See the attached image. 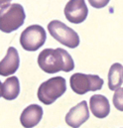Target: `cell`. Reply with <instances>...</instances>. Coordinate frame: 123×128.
<instances>
[{
	"label": "cell",
	"instance_id": "cell-17",
	"mask_svg": "<svg viewBox=\"0 0 123 128\" xmlns=\"http://www.w3.org/2000/svg\"><path fill=\"white\" fill-rule=\"evenodd\" d=\"M1 94H2V84L0 82V97H1Z\"/></svg>",
	"mask_w": 123,
	"mask_h": 128
},
{
	"label": "cell",
	"instance_id": "cell-16",
	"mask_svg": "<svg viewBox=\"0 0 123 128\" xmlns=\"http://www.w3.org/2000/svg\"><path fill=\"white\" fill-rule=\"evenodd\" d=\"M11 1L12 0H0V8L5 6V5H7V4H9Z\"/></svg>",
	"mask_w": 123,
	"mask_h": 128
},
{
	"label": "cell",
	"instance_id": "cell-2",
	"mask_svg": "<svg viewBox=\"0 0 123 128\" xmlns=\"http://www.w3.org/2000/svg\"><path fill=\"white\" fill-rule=\"evenodd\" d=\"M26 13L19 3H9L0 8V31L11 33L19 29L25 22Z\"/></svg>",
	"mask_w": 123,
	"mask_h": 128
},
{
	"label": "cell",
	"instance_id": "cell-15",
	"mask_svg": "<svg viewBox=\"0 0 123 128\" xmlns=\"http://www.w3.org/2000/svg\"><path fill=\"white\" fill-rule=\"evenodd\" d=\"M109 1L110 0H88V3H90V5H92L93 8L100 9V8L105 7L109 3Z\"/></svg>",
	"mask_w": 123,
	"mask_h": 128
},
{
	"label": "cell",
	"instance_id": "cell-8",
	"mask_svg": "<svg viewBox=\"0 0 123 128\" xmlns=\"http://www.w3.org/2000/svg\"><path fill=\"white\" fill-rule=\"evenodd\" d=\"M90 119V110L86 100L80 101L76 106L72 107L66 115V123L72 128L80 127Z\"/></svg>",
	"mask_w": 123,
	"mask_h": 128
},
{
	"label": "cell",
	"instance_id": "cell-7",
	"mask_svg": "<svg viewBox=\"0 0 123 128\" xmlns=\"http://www.w3.org/2000/svg\"><path fill=\"white\" fill-rule=\"evenodd\" d=\"M64 14L68 21L74 24H80L86 21L88 9L84 0H70L64 9Z\"/></svg>",
	"mask_w": 123,
	"mask_h": 128
},
{
	"label": "cell",
	"instance_id": "cell-9",
	"mask_svg": "<svg viewBox=\"0 0 123 128\" xmlns=\"http://www.w3.org/2000/svg\"><path fill=\"white\" fill-rule=\"evenodd\" d=\"M20 64V58L17 50L14 47H10L7 50V54L0 62V76H9L17 72Z\"/></svg>",
	"mask_w": 123,
	"mask_h": 128
},
{
	"label": "cell",
	"instance_id": "cell-11",
	"mask_svg": "<svg viewBox=\"0 0 123 128\" xmlns=\"http://www.w3.org/2000/svg\"><path fill=\"white\" fill-rule=\"evenodd\" d=\"M90 107L92 114L101 119L105 118L110 112V104L108 99L102 94H94L90 99Z\"/></svg>",
	"mask_w": 123,
	"mask_h": 128
},
{
	"label": "cell",
	"instance_id": "cell-10",
	"mask_svg": "<svg viewBox=\"0 0 123 128\" xmlns=\"http://www.w3.org/2000/svg\"><path fill=\"white\" fill-rule=\"evenodd\" d=\"M43 117V108L38 104H31L27 106L21 113L20 122L25 128L37 126Z\"/></svg>",
	"mask_w": 123,
	"mask_h": 128
},
{
	"label": "cell",
	"instance_id": "cell-5",
	"mask_svg": "<svg viewBox=\"0 0 123 128\" xmlns=\"http://www.w3.org/2000/svg\"><path fill=\"white\" fill-rule=\"evenodd\" d=\"M70 84L76 94H86L88 92H96L102 88L103 80L96 74H74L70 78Z\"/></svg>",
	"mask_w": 123,
	"mask_h": 128
},
{
	"label": "cell",
	"instance_id": "cell-4",
	"mask_svg": "<svg viewBox=\"0 0 123 128\" xmlns=\"http://www.w3.org/2000/svg\"><path fill=\"white\" fill-rule=\"evenodd\" d=\"M48 31L55 40L68 48L74 49L80 45L78 33L59 20L51 21L48 24Z\"/></svg>",
	"mask_w": 123,
	"mask_h": 128
},
{
	"label": "cell",
	"instance_id": "cell-14",
	"mask_svg": "<svg viewBox=\"0 0 123 128\" xmlns=\"http://www.w3.org/2000/svg\"><path fill=\"white\" fill-rule=\"evenodd\" d=\"M112 101H113L114 107L117 110L123 111V88H119L115 90Z\"/></svg>",
	"mask_w": 123,
	"mask_h": 128
},
{
	"label": "cell",
	"instance_id": "cell-13",
	"mask_svg": "<svg viewBox=\"0 0 123 128\" xmlns=\"http://www.w3.org/2000/svg\"><path fill=\"white\" fill-rule=\"evenodd\" d=\"M123 84V66L119 63L113 64L108 72V88L110 90H116Z\"/></svg>",
	"mask_w": 123,
	"mask_h": 128
},
{
	"label": "cell",
	"instance_id": "cell-6",
	"mask_svg": "<svg viewBox=\"0 0 123 128\" xmlns=\"http://www.w3.org/2000/svg\"><path fill=\"white\" fill-rule=\"evenodd\" d=\"M47 34L40 25H31L27 27L20 36V44L22 48L28 52L39 50L46 42Z\"/></svg>",
	"mask_w": 123,
	"mask_h": 128
},
{
	"label": "cell",
	"instance_id": "cell-12",
	"mask_svg": "<svg viewBox=\"0 0 123 128\" xmlns=\"http://www.w3.org/2000/svg\"><path fill=\"white\" fill-rule=\"evenodd\" d=\"M20 94V82L17 76H10L2 84L1 96L6 100H13Z\"/></svg>",
	"mask_w": 123,
	"mask_h": 128
},
{
	"label": "cell",
	"instance_id": "cell-1",
	"mask_svg": "<svg viewBox=\"0 0 123 128\" xmlns=\"http://www.w3.org/2000/svg\"><path fill=\"white\" fill-rule=\"evenodd\" d=\"M38 64L47 74H56L61 70L68 72L74 68L72 56L62 48L43 50L38 56Z\"/></svg>",
	"mask_w": 123,
	"mask_h": 128
},
{
	"label": "cell",
	"instance_id": "cell-3",
	"mask_svg": "<svg viewBox=\"0 0 123 128\" xmlns=\"http://www.w3.org/2000/svg\"><path fill=\"white\" fill-rule=\"evenodd\" d=\"M66 90V82L62 76H54L44 82L38 88V98L39 100L50 105L54 103L59 97H61Z\"/></svg>",
	"mask_w": 123,
	"mask_h": 128
}]
</instances>
